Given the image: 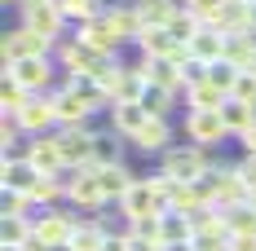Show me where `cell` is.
<instances>
[{
	"mask_svg": "<svg viewBox=\"0 0 256 251\" xmlns=\"http://www.w3.org/2000/svg\"><path fill=\"white\" fill-rule=\"evenodd\" d=\"M208 79H212L216 88H226V93H230V88H234V79H238V71H234L230 62H212V66H208Z\"/></svg>",
	"mask_w": 256,
	"mask_h": 251,
	"instance_id": "cell-38",
	"label": "cell"
},
{
	"mask_svg": "<svg viewBox=\"0 0 256 251\" xmlns=\"http://www.w3.org/2000/svg\"><path fill=\"white\" fill-rule=\"evenodd\" d=\"M226 101H230V93H226V88H216L212 79L190 84V88H186V110H221Z\"/></svg>",
	"mask_w": 256,
	"mask_h": 251,
	"instance_id": "cell-19",
	"label": "cell"
},
{
	"mask_svg": "<svg viewBox=\"0 0 256 251\" xmlns=\"http://www.w3.org/2000/svg\"><path fill=\"white\" fill-rule=\"evenodd\" d=\"M194 251H230V229H226V216L208 229H194Z\"/></svg>",
	"mask_w": 256,
	"mask_h": 251,
	"instance_id": "cell-32",
	"label": "cell"
},
{
	"mask_svg": "<svg viewBox=\"0 0 256 251\" xmlns=\"http://www.w3.org/2000/svg\"><path fill=\"white\" fill-rule=\"evenodd\" d=\"M71 22L66 13H62V4L58 0H40V4H26L22 9V26L26 31H36V35H44L58 44V35H62V26Z\"/></svg>",
	"mask_w": 256,
	"mask_h": 251,
	"instance_id": "cell-7",
	"label": "cell"
},
{
	"mask_svg": "<svg viewBox=\"0 0 256 251\" xmlns=\"http://www.w3.org/2000/svg\"><path fill=\"white\" fill-rule=\"evenodd\" d=\"M146 119H150V115L142 110V101H115V106H110V128H115L120 137H132Z\"/></svg>",
	"mask_w": 256,
	"mask_h": 251,
	"instance_id": "cell-20",
	"label": "cell"
},
{
	"mask_svg": "<svg viewBox=\"0 0 256 251\" xmlns=\"http://www.w3.org/2000/svg\"><path fill=\"white\" fill-rule=\"evenodd\" d=\"M106 234L93 216H84V221H76V229H71V251H102L106 247Z\"/></svg>",
	"mask_w": 256,
	"mask_h": 251,
	"instance_id": "cell-22",
	"label": "cell"
},
{
	"mask_svg": "<svg viewBox=\"0 0 256 251\" xmlns=\"http://www.w3.org/2000/svg\"><path fill=\"white\" fill-rule=\"evenodd\" d=\"M120 132L110 128V132H98V150H93V163L98 168H106V163H120L124 159V150H120V141H115Z\"/></svg>",
	"mask_w": 256,
	"mask_h": 251,
	"instance_id": "cell-35",
	"label": "cell"
},
{
	"mask_svg": "<svg viewBox=\"0 0 256 251\" xmlns=\"http://www.w3.org/2000/svg\"><path fill=\"white\" fill-rule=\"evenodd\" d=\"M31 234H36V216H4V221H0V238H4V247H22Z\"/></svg>",
	"mask_w": 256,
	"mask_h": 251,
	"instance_id": "cell-30",
	"label": "cell"
},
{
	"mask_svg": "<svg viewBox=\"0 0 256 251\" xmlns=\"http://www.w3.org/2000/svg\"><path fill=\"white\" fill-rule=\"evenodd\" d=\"M98 181H102L106 199H110V203H120V199L128 194V190H132V185L142 181V176H137V172H132V168L124 163V159H120V163H106V168H98Z\"/></svg>",
	"mask_w": 256,
	"mask_h": 251,
	"instance_id": "cell-18",
	"label": "cell"
},
{
	"mask_svg": "<svg viewBox=\"0 0 256 251\" xmlns=\"http://www.w3.org/2000/svg\"><path fill=\"white\" fill-rule=\"evenodd\" d=\"M14 119H18V128H22V137H40V132H49V124H58L53 97H40V93H36V97L26 101Z\"/></svg>",
	"mask_w": 256,
	"mask_h": 251,
	"instance_id": "cell-12",
	"label": "cell"
},
{
	"mask_svg": "<svg viewBox=\"0 0 256 251\" xmlns=\"http://www.w3.org/2000/svg\"><path fill=\"white\" fill-rule=\"evenodd\" d=\"M0 251H22V247H0Z\"/></svg>",
	"mask_w": 256,
	"mask_h": 251,
	"instance_id": "cell-47",
	"label": "cell"
},
{
	"mask_svg": "<svg viewBox=\"0 0 256 251\" xmlns=\"http://www.w3.org/2000/svg\"><path fill=\"white\" fill-rule=\"evenodd\" d=\"M26 159H31L44 176H58L62 168H66L62 146H58V137H49V132H40V137H31V141H26Z\"/></svg>",
	"mask_w": 256,
	"mask_h": 251,
	"instance_id": "cell-13",
	"label": "cell"
},
{
	"mask_svg": "<svg viewBox=\"0 0 256 251\" xmlns=\"http://www.w3.org/2000/svg\"><path fill=\"white\" fill-rule=\"evenodd\" d=\"M102 251H132V238H128V229H124V234H110Z\"/></svg>",
	"mask_w": 256,
	"mask_h": 251,
	"instance_id": "cell-40",
	"label": "cell"
},
{
	"mask_svg": "<svg viewBox=\"0 0 256 251\" xmlns=\"http://www.w3.org/2000/svg\"><path fill=\"white\" fill-rule=\"evenodd\" d=\"M31 97H36V93H26V88H22L14 75L0 79V110H4V115H18V110H22Z\"/></svg>",
	"mask_w": 256,
	"mask_h": 251,
	"instance_id": "cell-33",
	"label": "cell"
},
{
	"mask_svg": "<svg viewBox=\"0 0 256 251\" xmlns=\"http://www.w3.org/2000/svg\"><path fill=\"white\" fill-rule=\"evenodd\" d=\"M66 203L71 207H80V212H102V207H110V199H106L102 181H98V163H88V168H66Z\"/></svg>",
	"mask_w": 256,
	"mask_h": 251,
	"instance_id": "cell-1",
	"label": "cell"
},
{
	"mask_svg": "<svg viewBox=\"0 0 256 251\" xmlns=\"http://www.w3.org/2000/svg\"><path fill=\"white\" fill-rule=\"evenodd\" d=\"M132 44H137V53H142V57L159 62V57H168V53H172V44H177V40L168 35V26H146Z\"/></svg>",
	"mask_w": 256,
	"mask_h": 251,
	"instance_id": "cell-21",
	"label": "cell"
},
{
	"mask_svg": "<svg viewBox=\"0 0 256 251\" xmlns=\"http://www.w3.org/2000/svg\"><path fill=\"white\" fill-rule=\"evenodd\" d=\"M40 168L31 163V159H14V154H4V168H0V181H4V190H14V194H31V185L40 181Z\"/></svg>",
	"mask_w": 256,
	"mask_h": 251,
	"instance_id": "cell-14",
	"label": "cell"
},
{
	"mask_svg": "<svg viewBox=\"0 0 256 251\" xmlns=\"http://www.w3.org/2000/svg\"><path fill=\"white\" fill-rule=\"evenodd\" d=\"M221 119H226V132H230V137H243V132H248V128L256 124V106H248V101H226V106H221Z\"/></svg>",
	"mask_w": 256,
	"mask_h": 251,
	"instance_id": "cell-26",
	"label": "cell"
},
{
	"mask_svg": "<svg viewBox=\"0 0 256 251\" xmlns=\"http://www.w3.org/2000/svg\"><path fill=\"white\" fill-rule=\"evenodd\" d=\"M115 207L124 212V221H137V216H154V212H164V203L154 199V190H150V181H146V176H142V181H137V185H132Z\"/></svg>",
	"mask_w": 256,
	"mask_h": 251,
	"instance_id": "cell-15",
	"label": "cell"
},
{
	"mask_svg": "<svg viewBox=\"0 0 256 251\" xmlns=\"http://www.w3.org/2000/svg\"><path fill=\"white\" fill-rule=\"evenodd\" d=\"M252 71H256V66H252Z\"/></svg>",
	"mask_w": 256,
	"mask_h": 251,
	"instance_id": "cell-49",
	"label": "cell"
},
{
	"mask_svg": "<svg viewBox=\"0 0 256 251\" xmlns=\"http://www.w3.org/2000/svg\"><path fill=\"white\" fill-rule=\"evenodd\" d=\"M115 57H120V53H115ZM115 57H110V53L88 49L84 40H76V35H71V40L58 49V66H62L66 75H88V79H98V71H106Z\"/></svg>",
	"mask_w": 256,
	"mask_h": 251,
	"instance_id": "cell-2",
	"label": "cell"
},
{
	"mask_svg": "<svg viewBox=\"0 0 256 251\" xmlns=\"http://www.w3.org/2000/svg\"><path fill=\"white\" fill-rule=\"evenodd\" d=\"M238 172H243L248 185H256V154H243V159H238Z\"/></svg>",
	"mask_w": 256,
	"mask_h": 251,
	"instance_id": "cell-42",
	"label": "cell"
},
{
	"mask_svg": "<svg viewBox=\"0 0 256 251\" xmlns=\"http://www.w3.org/2000/svg\"><path fill=\"white\" fill-rule=\"evenodd\" d=\"M238 141H243V154H256V124L248 128V132H243V137H238Z\"/></svg>",
	"mask_w": 256,
	"mask_h": 251,
	"instance_id": "cell-43",
	"label": "cell"
},
{
	"mask_svg": "<svg viewBox=\"0 0 256 251\" xmlns=\"http://www.w3.org/2000/svg\"><path fill=\"white\" fill-rule=\"evenodd\" d=\"M181 132H186V141H194V146H204V150H216V146L230 137V132H226V119H221V110H186Z\"/></svg>",
	"mask_w": 256,
	"mask_h": 251,
	"instance_id": "cell-4",
	"label": "cell"
},
{
	"mask_svg": "<svg viewBox=\"0 0 256 251\" xmlns=\"http://www.w3.org/2000/svg\"><path fill=\"white\" fill-rule=\"evenodd\" d=\"M132 4H137V13H142L146 26H168L181 9V0H132Z\"/></svg>",
	"mask_w": 256,
	"mask_h": 251,
	"instance_id": "cell-27",
	"label": "cell"
},
{
	"mask_svg": "<svg viewBox=\"0 0 256 251\" xmlns=\"http://www.w3.org/2000/svg\"><path fill=\"white\" fill-rule=\"evenodd\" d=\"M76 40H84L88 49H98V53H110V57H115V53H120V44H124V40H120V31L110 26V18H106V13L88 18V22H76Z\"/></svg>",
	"mask_w": 256,
	"mask_h": 251,
	"instance_id": "cell-9",
	"label": "cell"
},
{
	"mask_svg": "<svg viewBox=\"0 0 256 251\" xmlns=\"http://www.w3.org/2000/svg\"><path fill=\"white\" fill-rule=\"evenodd\" d=\"M230 97L256 106V71H238V79H234V88H230Z\"/></svg>",
	"mask_w": 256,
	"mask_h": 251,
	"instance_id": "cell-37",
	"label": "cell"
},
{
	"mask_svg": "<svg viewBox=\"0 0 256 251\" xmlns=\"http://www.w3.org/2000/svg\"><path fill=\"white\" fill-rule=\"evenodd\" d=\"M208 168H212L208 150L194 146V141H186V146H168V150H164V168H159V172H168L172 181H199Z\"/></svg>",
	"mask_w": 256,
	"mask_h": 251,
	"instance_id": "cell-3",
	"label": "cell"
},
{
	"mask_svg": "<svg viewBox=\"0 0 256 251\" xmlns=\"http://www.w3.org/2000/svg\"><path fill=\"white\" fill-rule=\"evenodd\" d=\"M230 251H256V234H230Z\"/></svg>",
	"mask_w": 256,
	"mask_h": 251,
	"instance_id": "cell-41",
	"label": "cell"
},
{
	"mask_svg": "<svg viewBox=\"0 0 256 251\" xmlns=\"http://www.w3.org/2000/svg\"><path fill=\"white\" fill-rule=\"evenodd\" d=\"M26 4H40V0H18V9H26Z\"/></svg>",
	"mask_w": 256,
	"mask_h": 251,
	"instance_id": "cell-45",
	"label": "cell"
},
{
	"mask_svg": "<svg viewBox=\"0 0 256 251\" xmlns=\"http://www.w3.org/2000/svg\"><path fill=\"white\" fill-rule=\"evenodd\" d=\"M71 229H76V216H71V212L40 207V216H36V238H40L44 247H62V243H71Z\"/></svg>",
	"mask_w": 256,
	"mask_h": 251,
	"instance_id": "cell-10",
	"label": "cell"
},
{
	"mask_svg": "<svg viewBox=\"0 0 256 251\" xmlns=\"http://www.w3.org/2000/svg\"><path fill=\"white\" fill-rule=\"evenodd\" d=\"M53 49H58L53 40L36 35V31H26V26H18V31H4V35H0V53H4V66H14L18 57H49Z\"/></svg>",
	"mask_w": 256,
	"mask_h": 251,
	"instance_id": "cell-6",
	"label": "cell"
},
{
	"mask_svg": "<svg viewBox=\"0 0 256 251\" xmlns=\"http://www.w3.org/2000/svg\"><path fill=\"white\" fill-rule=\"evenodd\" d=\"M58 199H66V176H40L31 185V203L36 207H58Z\"/></svg>",
	"mask_w": 256,
	"mask_h": 251,
	"instance_id": "cell-29",
	"label": "cell"
},
{
	"mask_svg": "<svg viewBox=\"0 0 256 251\" xmlns=\"http://www.w3.org/2000/svg\"><path fill=\"white\" fill-rule=\"evenodd\" d=\"M128 141H132L137 150H146V154H164V150H168V141H172V124H168V119H154V115H150V119L137 128Z\"/></svg>",
	"mask_w": 256,
	"mask_h": 251,
	"instance_id": "cell-17",
	"label": "cell"
},
{
	"mask_svg": "<svg viewBox=\"0 0 256 251\" xmlns=\"http://www.w3.org/2000/svg\"><path fill=\"white\" fill-rule=\"evenodd\" d=\"M49 97H53V110H58V124H88V115L98 110L84 93L71 88V79H62L58 88H49Z\"/></svg>",
	"mask_w": 256,
	"mask_h": 251,
	"instance_id": "cell-8",
	"label": "cell"
},
{
	"mask_svg": "<svg viewBox=\"0 0 256 251\" xmlns=\"http://www.w3.org/2000/svg\"><path fill=\"white\" fill-rule=\"evenodd\" d=\"M142 110L154 115V119H168V115L177 110V93H172V88H159V84H146V93H142Z\"/></svg>",
	"mask_w": 256,
	"mask_h": 251,
	"instance_id": "cell-28",
	"label": "cell"
},
{
	"mask_svg": "<svg viewBox=\"0 0 256 251\" xmlns=\"http://www.w3.org/2000/svg\"><path fill=\"white\" fill-rule=\"evenodd\" d=\"M181 4H186V9H190V13H199V18H212V13H216V9H221V4H226V0H181Z\"/></svg>",
	"mask_w": 256,
	"mask_h": 251,
	"instance_id": "cell-39",
	"label": "cell"
},
{
	"mask_svg": "<svg viewBox=\"0 0 256 251\" xmlns=\"http://www.w3.org/2000/svg\"><path fill=\"white\" fill-rule=\"evenodd\" d=\"M106 18H110V26L120 31V40H137V35L146 31L142 13H137V4H110V9H106Z\"/></svg>",
	"mask_w": 256,
	"mask_h": 251,
	"instance_id": "cell-23",
	"label": "cell"
},
{
	"mask_svg": "<svg viewBox=\"0 0 256 251\" xmlns=\"http://www.w3.org/2000/svg\"><path fill=\"white\" fill-rule=\"evenodd\" d=\"M62 4V13L71 18V22H88V18H98V13H106L102 0H58Z\"/></svg>",
	"mask_w": 256,
	"mask_h": 251,
	"instance_id": "cell-36",
	"label": "cell"
},
{
	"mask_svg": "<svg viewBox=\"0 0 256 251\" xmlns=\"http://www.w3.org/2000/svg\"><path fill=\"white\" fill-rule=\"evenodd\" d=\"M226 229L230 234H256V207L252 203H238V207H226Z\"/></svg>",
	"mask_w": 256,
	"mask_h": 251,
	"instance_id": "cell-34",
	"label": "cell"
},
{
	"mask_svg": "<svg viewBox=\"0 0 256 251\" xmlns=\"http://www.w3.org/2000/svg\"><path fill=\"white\" fill-rule=\"evenodd\" d=\"M4 4H18V0H4Z\"/></svg>",
	"mask_w": 256,
	"mask_h": 251,
	"instance_id": "cell-48",
	"label": "cell"
},
{
	"mask_svg": "<svg viewBox=\"0 0 256 251\" xmlns=\"http://www.w3.org/2000/svg\"><path fill=\"white\" fill-rule=\"evenodd\" d=\"M190 57H199V62H208V66H212V62H221V57H226V35L204 26V31L190 40Z\"/></svg>",
	"mask_w": 256,
	"mask_h": 251,
	"instance_id": "cell-25",
	"label": "cell"
},
{
	"mask_svg": "<svg viewBox=\"0 0 256 251\" xmlns=\"http://www.w3.org/2000/svg\"><path fill=\"white\" fill-rule=\"evenodd\" d=\"M164 243L177 247V243H194V216L190 212H164Z\"/></svg>",
	"mask_w": 256,
	"mask_h": 251,
	"instance_id": "cell-24",
	"label": "cell"
},
{
	"mask_svg": "<svg viewBox=\"0 0 256 251\" xmlns=\"http://www.w3.org/2000/svg\"><path fill=\"white\" fill-rule=\"evenodd\" d=\"M248 181H243V172H238V163L234 168H216V203L212 207H238V203H248Z\"/></svg>",
	"mask_w": 256,
	"mask_h": 251,
	"instance_id": "cell-16",
	"label": "cell"
},
{
	"mask_svg": "<svg viewBox=\"0 0 256 251\" xmlns=\"http://www.w3.org/2000/svg\"><path fill=\"white\" fill-rule=\"evenodd\" d=\"M199 31H204V18H199V13H190L186 4H181V9H177V18L168 22V35H172L177 44H190V40H194Z\"/></svg>",
	"mask_w": 256,
	"mask_h": 251,
	"instance_id": "cell-31",
	"label": "cell"
},
{
	"mask_svg": "<svg viewBox=\"0 0 256 251\" xmlns=\"http://www.w3.org/2000/svg\"><path fill=\"white\" fill-rule=\"evenodd\" d=\"M49 251H71V243H62V247H49Z\"/></svg>",
	"mask_w": 256,
	"mask_h": 251,
	"instance_id": "cell-46",
	"label": "cell"
},
{
	"mask_svg": "<svg viewBox=\"0 0 256 251\" xmlns=\"http://www.w3.org/2000/svg\"><path fill=\"white\" fill-rule=\"evenodd\" d=\"M248 203H252V207H256V185H252V190H248Z\"/></svg>",
	"mask_w": 256,
	"mask_h": 251,
	"instance_id": "cell-44",
	"label": "cell"
},
{
	"mask_svg": "<svg viewBox=\"0 0 256 251\" xmlns=\"http://www.w3.org/2000/svg\"><path fill=\"white\" fill-rule=\"evenodd\" d=\"M4 75H14L26 93H44L53 84V62L49 57H18L14 66H4Z\"/></svg>",
	"mask_w": 256,
	"mask_h": 251,
	"instance_id": "cell-11",
	"label": "cell"
},
{
	"mask_svg": "<svg viewBox=\"0 0 256 251\" xmlns=\"http://www.w3.org/2000/svg\"><path fill=\"white\" fill-rule=\"evenodd\" d=\"M58 146H62V159H66V168H88L93 163V150H98V132L84 124H62L58 132Z\"/></svg>",
	"mask_w": 256,
	"mask_h": 251,
	"instance_id": "cell-5",
	"label": "cell"
}]
</instances>
